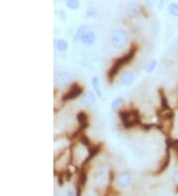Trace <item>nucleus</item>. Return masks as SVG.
Wrapping results in <instances>:
<instances>
[{"label": "nucleus", "mask_w": 178, "mask_h": 196, "mask_svg": "<svg viewBox=\"0 0 178 196\" xmlns=\"http://www.w3.org/2000/svg\"><path fill=\"white\" fill-rule=\"evenodd\" d=\"M137 51V46L133 44L131 46L130 50L127 51V53L124 54L122 56L117 57V59L114 61L112 66L110 67V70L108 71V73H107L108 79L110 80V81H112V80L115 78V76H117L118 72L120 71V70H121L124 66H126L127 63H129L132 60L134 59V56H135Z\"/></svg>", "instance_id": "nucleus-1"}, {"label": "nucleus", "mask_w": 178, "mask_h": 196, "mask_svg": "<svg viewBox=\"0 0 178 196\" xmlns=\"http://www.w3.org/2000/svg\"><path fill=\"white\" fill-rule=\"evenodd\" d=\"M119 116L126 129H131L136 126L142 125L139 110H120Z\"/></svg>", "instance_id": "nucleus-2"}, {"label": "nucleus", "mask_w": 178, "mask_h": 196, "mask_svg": "<svg viewBox=\"0 0 178 196\" xmlns=\"http://www.w3.org/2000/svg\"><path fill=\"white\" fill-rule=\"evenodd\" d=\"M128 42H129V35L127 31L123 30V29L116 30L111 37V44L117 50H121L125 48L127 46Z\"/></svg>", "instance_id": "nucleus-3"}, {"label": "nucleus", "mask_w": 178, "mask_h": 196, "mask_svg": "<svg viewBox=\"0 0 178 196\" xmlns=\"http://www.w3.org/2000/svg\"><path fill=\"white\" fill-rule=\"evenodd\" d=\"M82 93H83V87L75 82L70 86L68 91L65 92V93L64 94L61 99L64 102L70 101V100H73V99H76V98L79 97Z\"/></svg>", "instance_id": "nucleus-4"}, {"label": "nucleus", "mask_w": 178, "mask_h": 196, "mask_svg": "<svg viewBox=\"0 0 178 196\" xmlns=\"http://www.w3.org/2000/svg\"><path fill=\"white\" fill-rule=\"evenodd\" d=\"M71 81V76L70 74L66 72V71H61L59 72L57 74H55V85L57 86V87H65Z\"/></svg>", "instance_id": "nucleus-5"}, {"label": "nucleus", "mask_w": 178, "mask_h": 196, "mask_svg": "<svg viewBox=\"0 0 178 196\" xmlns=\"http://www.w3.org/2000/svg\"><path fill=\"white\" fill-rule=\"evenodd\" d=\"M115 182L120 188H127L132 182V175L127 171H122L116 176Z\"/></svg>", "instance_id": "nucleus-6"}, {"label": "nucleus", "mask_w": 178, "mask_h": 196, "mask_svg": "<svg viewBox=\"0 0 178 196\" xmlns=\"http://www.w3.org/2000/svg\"><path fill=\"white\" fill-rule=\"evenodd\" d=\"M96 102V95L93 93L92 91H87L86 93H84L81 97V100H80V104L84 107H92Z\"/></svg>", "instance_id": "nucleus-7"}, {"label": "nucleus", "mask_w": 178, "mask_h": 196, "mask_svg": "<svg viewBox=\"0 0 178 196\" xmlns=\"http://www.w3.org/2000/svg\"><path fill=\"white\" fill-rule=\"evenodd\" d=\"M101 147L102 145L101 144H98V145H94L92 146L91 145L89 148H87V151H88V155H87V158L85 159V160H83V163H82V165H86L87 164L89 161L92 160L97 154H98L101 151Z\"/></svg>", "instance_id": "nucleus-8"}, {"label": "nucleus", "mask_w": 178, "mask_h": 196, "mask_svg": "<svg viewBox=\"0 0 178 196\" xmlns=\"http://www.w3.org/2000/svg\"><path fill=\"white\" fill-rule=\"evenodd\" d=\"M135 81V73L131 71H127L122 73L120 77V83L124 86H130Z\"/></svg>", "instance_id": "nucleus-9"}, {"label": "nucleus", "mask_w": 178, "mask_h": 196, "mask_svg": "<svg viewBox=\"0 0 178 196\" xmlns=\"http://www.w3.org/2000/svg\"><path fill=\"white\" fill-rule=\"evenodd\" d=\"M76 119L78 121V123L80 125V130L84 131L87 127L89 126V122H88V115L85 111H79L76 115Z\"/></svg>", "instance_id": "nucleus-10"}, {"label": "nucleus", "mask_w": 178, "mask_h": 196, "mask_svg": "<svg viewBox=\"0 0 178 196\" xmlns=\"http://www.w3.org/2000/svg\"><path fill=\"white\" fill-rule=\"evenodd\" d=\"M95 35L93 32L91 31H86L85 33L82 34L81 38H80V42L84 45H87V46H91L95 43Z\"/></svg>", "instance_id": "nucleus-11"}, {"label": "nucleus", "mask_w": 178, "mask_h": 196, "mask_svg": "<svg viewBox=\"0 0 178 196\" xmlns=\"http://www.w3.org/2000/svg\"><path fill=\"white\" fill-rule=\"evenodd\" d=\"M159 98H160V107H161V110L163 111L170 110V107L168 105V100L164 95L162 89H159Z\"/></svg>", "instance_id": "nucleus-12"}, {"label": "nucleus", "mask_w": 178, "mask_h": 196, "mask_svg": "<svg viewBox=\"0 0 178 196\" xmlns=\"http://www.w3.org/2000/svg\"><path fill=\"white\" fill-rule=\"evenodd\" d=\"M86 181H87V171L84 169V166H81L78 175V186L83 187L85 185Z\"/></svg>", "instance_id": "nucleus-13"}, {"label": "nucleus", "mask_w": 178, "mask_h": 196, "mask_svg": "<svg viewBox=\"0 0 178 196\" xmlns=\"http://www.w3.org/2000/svg\"><path fill=\"white\" fill-rule=\"evenodd\" d=\"M169 164H170V153H169V149H167V153H166V157L164 159L163 164L160 165V168L156 171V174H162V172L169 166Z\"/></svg>", "instance_id": "nucleus-14"}, {"label": "nucleus", "mask_w": 178, "mask_h": 196, "mask_svg": "<svg viewBox=\"0 0 178 196\" xmlns=\"http://www.w3.org/2000/svg\"><path fill=\"white\" fill-rule=\"evenodd\" d=\"M91 83H92V86L94 90L96 91L97 93V96L98 97H101L102 96V93H101V90H100V87H101V82H100V79L97 76H94L91 79Z\"/></svg>", "instance_id": "nucleus-15"}, {"label": "nucleus", "mask_w": 178, "mask_h": 196, "mask_svg": "<svg viewBox=\"0 0 178 196\" xmlns=\"http://www.w3.org/2000/svg\"><path fill=\"white\" fill-rule=\"evenodd\" d=\"M55 49L60 51H65L68 49V43L65 40H57L55 41Z\"/></svg>", "instance_id": "nucleus-16"}, {"label": "nucleus", "mask_w": 178, "mask_h": 196, "mask_svg": "<svg viewBox=\"0 0 178 196\" xmlns=\"http://www.w3.org/2000/svg\"><path fill=\"white\" fill-rule=\"evenodd\" d=\"M123 102V98L122 97H116L115 99L113 100L112 104H111V109L114 111V112H119L120 111V106H121Z\"/></svg>", "instance_id": "nucleus-17"}, {"label": "nucleus", "mask_w": 178, "mask_h": 196, "mask_svg": "<svg viewBox=\"0 0 178 196\" xmlns=\"http://www.w3.org/2000/svg\"><path fill=\"white\" fill-rule=\"evenodd\" d=\"M156 66H157V61L156 60H152L147 63L143 70H145V71L147 73H152L154 70H156Z\"/></svg>", "instance_id": "nucleus-18"}, {"label": "nucleus", "mask_w": 178, "mask_h": 196, "mask_svg": "<svg viewBox=\"0 0 178 196\" xmlns=\"http://www.w3.org/2000/svg\"><path fill=\"white\" fill-rule=\"evenodd\" d=\"M167 10L172 16L177 17L178 16V3H176V2L170 3L167 7Z\"/></svg>", "instance_id": "nucleus-19"}, {"label": "nucleus", "mask_w": 178, "mask_h": 196, "mask_svg": "<svg viewBox=\"0 0 178 196\" xmlns=\"http://www.w3.org/2000/svg\"><path fill=\"white\" fill-rule=\"evenodd\" d=\"M65 5L71 10H76L78 9L80 4L78 0H67V1H65Z\"/></svg>", "instance_id": "nucleus-20"}, {"label": "nucleus", "mask_w": 178, "mask_h": 196, "mask_svg": "<svg viewBox=\"0 0 178 196\" xmlns=\"http://www.w3.org/2000/svg\"><path fill=\"white\" fill-rule=\"evenodd\" d=\"M79 141H80V143L82 144V145L86 146L87 148H89L91 146V143H90L89 138L87 136H85L83 134V132H81V133L79 134Z\"/></svg>", "instance_id": "nucleus-21"}, {"label": "nucleus", "mask_w": 178, "mask_h": 196, "mask_svg": "<svg viewBox=\"0 0 178 196\" xmlns=\"http://www.w3.org/2000/svg\"><path fill=\"white\" fill-rule=\"evenodd\" d=\"M96 14H97V11L94 7H88L87 8V11H86V15H87V17H91V18H93Z\"/></svg>", "instance_id": "nucleus-22"}, {"label": "nucleus", "mask_w": 178, "mask_h": 196, "mask_svg": "<svg viewBox=\"0 0 178 196\" xmlns=\"http://www.w3.org/2000/svg\"><path fill=\"white\" fill-rule=\"evenodd\" d=\"M172 180L175 184L178 185V169H175L173 171V174H172Z\"/></svg>", "instance_id": "nucleus-23"}, {"label": "nucleus", "mask_w": 178, "mask_h": 196, "mask_svg": "<svg viewBox=\"0 0 178 196\" xmlns=\"http://www.w3.org/2000/svg\"><path fill=\"white\" fill-rule=\"evenodd\" d=\"M59 196H62V195H59Z\"/></svg>", "instance_id": "nucleus-24"}]
</instances>
